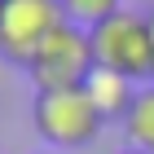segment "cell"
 <instances>
[{"label": "cell", "instance_id": "10", "mask_svg": "<svg viewBox=\"0 0 154 154\" xmlns=\"http://www.w3.org/2000/svg\"><path fill=\"white\" fill-rule=\"evenodd\" d=\"M35 154H57V150H35Z\"/></svg>", "mask_w": 154, "mask_h": 154}, {"label": "cell", "instance_id": "9", "mask_svg": "<svg viewBox=\"0 0 154 154\" xmlns=\"http://www.w3.org/2000/svg\"><path fill=\"white\" fill-rule=\"evenodd\" d=\"M119 154H145V150H132V145H128V150H119Z\"/></svg>", "mask_w": 154, "mask_h": 154}, {"label": "cell", "instance_id": "3", "mask_svg": "<svg viewBox=\"0 0 154 154\" xmlns=\"http://www.w3.org/2000/svg\"><path fill=\"white\" fill-rule=\"evenodd\" d=\"M97 71L93 62V40L84 26H57L53 35L40 44V53L31 57L26 75L35 84V93H66V88H84L88 75Z\"/></svg>", "mask_w": 154, "mask_h": 154}, {"label": "cell", "instance_id": "6", "mask_svg": "<svg viewBox=\"0 0 154 154\" xmlns=\"http://www.w3.org/2000/svg\"><path fill=\"white\" fill-rule=\"evenodd\" d=\"M123 132H128L132 150L154 154V84H141L137 88V101H132L128 119H123Z\"/></svg>", "mask_w": 154, "mask_h": 154}, {"label": "cell", "instance_id": "1", "mask_svg": "<svg viewBox=\"0 0 154 154\" xmlns=\"http://www.w3.org/2000/svg\"><path fill=\"white\" fill-rule=\"evenodd\" d=\"M88 40H93V62L101 71H115L132 84L154 79V35H150V18L145 13L119 9L115 18L93 26Z\"/></svg>", "mask_w": 154, "mask_h": 154}, {"label": "cell", "instance_id": "8", "mask_svg": "<svg viewBox=\"0 0 154 154\" xmlns=\"http://www.w3.org/2000/svg\"><path fill=\"white\" fill-rule=\"evenodd\" d=\"M145 18H150V35H154V9H150V13H145ZM150 84H154V79H150Z\"/></svg>", "mask_w": 154, "mask_h": 154}, {"label": "cell", "instance_id": "4", "mask_svg": "<svg viewBox=\"0 0 154 154\" xmlns=\"http://www.w3.org/2000/svg\"><path fill=\"white\" fill-rule=\"evenodd\" d=\"M57 26H66L62 0H0V57L26 71Z\"/></svg>", "mask_w": 154, "mask_h": 154}, {"label": "cell", "instance_id": "7", "mask_svg": "<svg viewBox=\"0 0 154 154\" xmlns=\"http://www.w3.org/2000/svg\"><path fill=\"white\" fill-rule=\"evenodd\" d=\"M119 9H123V0H62L66 22H71V26H84V31L101 26L106 18H115Z\"/></svg>", "mask_w": 154, "mask_h": 154}, {"label": "cell", "instance_id": "5", "mask_svg": "<svg viewBox=\"0 0 154 154\" xmlns=\"http://www.w3.org/2000/svg\"><path fill=\"white\" fill-rule=\"evenodd\" d=\"M137 88H141V84L123 79V75H115V71H101V66H97V71L88 75V84H84V93H88V101L97 106L101 123H110V119H128L132 101H137Z\"/></svg>", "mask_w": 154, "mask_h": 154}, {"label": "cell", "instance_id": "2", "mask_svg": "<svg viewBox=\"0 0 154 154\" xmlns=\"http://www.w3.org/2000/svg\"><path fill=\"white\" fill-rule=\"evenodd\" d=\"M31 123L44 137V150H84L97 141L101 132V115L88 101L84 88H66V93H35L31 101Z\"/></svg>", "mask_w": 154, "mask_h": 154}]
</instances>
